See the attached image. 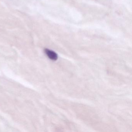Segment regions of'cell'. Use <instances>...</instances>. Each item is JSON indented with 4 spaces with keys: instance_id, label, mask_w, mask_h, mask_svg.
<instances>
[{
    "instance_id": "6da1fadb",
    "label": "cell",
    "mask_w": 132,
    "mask_h": 132,
    "mask_svg": "<svg viewBox=\"0 0 132 132\" xmlns=\"http://www.w3.org/2000/svg\"><path fill=\"white\" fill-rule=\"evenodd\" d=\"M45 52L48 57L51 60L55 61L57 59V54L53 51L46 48L45 49Z\"/></svg>"
}]
</instances>
